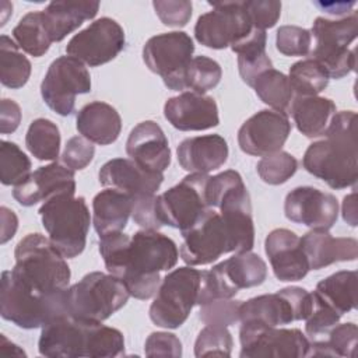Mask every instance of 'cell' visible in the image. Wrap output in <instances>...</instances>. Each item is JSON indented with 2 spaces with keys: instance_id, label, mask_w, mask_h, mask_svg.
I'll return each instance as SVG.
<instances>
[{
  "instance_id": "1",
  "label": "cell",
  "mask_w": 358,
  "mask_h": 358,
  "mask_svg": "<svg viewBox=\"0 0 358 358\" xmlns=\"http://www.w3.org/2000/svg\"><path fill=\"white\" fill-rule=\"evenodd\" d=\"M99 253L106 270L137 299L154 296L162 281L159 273L173 268L179 259L176 243L154 229H141L131 236L123 231L99 236Z\"/></svg>"
},
{
  "instance_id": "2",
  "label": "cell",
  "mask_w": 358,
  "mask_h": 358,
  "mask_svg": "<svg viewBox=\"0 0 358 358\" xmlns=\"http://www.w3.org/2000/svg\"><path fill=\"white\" fill-rule=\"evenodd\" d=\"M357 115L354 110L336 112L324 138L312 143L302 158L306 172L324 180L331 189L355 186L358 178Z\"/></svg>"
},
{
  "instance_id": "3",
  "label": "cell",
  "mask_w": 358,
  "mask_h": 358,
  "mask_svg": "<svg viewBox=\"0 0 358 358\" xmlns=\"http://www.w3.org/2000/svg\"><path fill=\"white\" fill-rule=\"evenodd\" d=\"M13 277L25 287L56 295L69 288L71 271L64 256L42 234H28L15 246Z\"/></svg>"
},
{
  "instance_id": "4",
  "label": "cell",
  "mask_w": 358,
  "mask_h": 358,
  "mask_svg": "<svg viewBox=\"0 0 358 358\" xmlns=\"http://www.w3.org/2000/svg\"><path fill=\"white\" fill-rule=\"evenodd\" d=\"M42 225L53 246L67 259L83 253L91 224V215L84 197L74 193H60L39 208Z\"/></svg>"
},
{
  "instance_id": "5",
  "label": "cell",
  "mask_w": 358,
  "mask_h": 358,
  "mask_svg": "<svg viewBox=\"0 0 358 358\" xmlns=\"http://www.w3.org/2000/svg\"><path fill=\"white\" fill-rule=\"evenodd\" d=\"M129 291L113 274L92 271L66 289L67 313L87 322H103L129 301Z\"/></svg>"
},
{
  "instance_id": "6",
  "label": "cell",
  "mask_w": 358,
  "mask_h": 358,
  "mask_svg": "<svg viewBox=\"0 0 358 358\" xmlns=\"http://www.w3.org/2000/svg\"><path fill=\"white\" fill-rule=\"evenodd\" d=\"M66 291L56 295L39 294L18 280L10 270L1 273L0 315L22 329H38L67 312Z\"/></svg>"
},
{
  "instance_id": "7",
  "label": "cell",
  "mask_w": 358,
  "mask_h": 358,
  "mask_svg": "<svg viewBox=\"0 0 358 358\" xmlns=\"http://www.w3.org/2000/svg\"><path fill=\"white\" fill-rule=\"evenodd\" d=\"M310 34L316 43L309 55L324 69L329 78H343L355 69V52L348 49L358 34L355 10L337 20L317 17Z\"/></svg>"
},
{
  "instance_id": "8",
  "label": "cell",
  "mask_w": 358,
  "mask_h": 358,
  "mask_svg": "<svg viewBox=\"0 0 358 358\" xmlns=\"http://www.w3.org/2000/svg\"><path fill=\"white\" fill-rule=\"evenodd\" d=\"M267 277L264 260L252 252L235 253L232 257L201 271L200 291L196 305L213 299L234 298L239 289L257 287Z\"/></svg>"
},
{
  "instance_id": "9",
  "label": "cell",
  "mask_w": 358,
  "mask_h": 358,
  "mask_svg": "<svg viewBox=\"0 0 358 358\" xmlns=\"http://www.w3.org/2000/svg\"><path fill=\"white\" fill-rule=\"evenodd\" d=\"M201 271L185 266L169 271L161 281L150 306V319L164 329H178L197 303Z\"/></svg>"
},
{
  "instance_id": "10",
  "label": "cell",
  "mask_w": 358,
  "mask_h": 358,
  "mask_svg": "<svg viewBox=\"0 0 358 358\" xmlns=\"http://www.w3.org/2000/svg\"><path fill=\"white\" fill-rule=\"evenodd\" d=\"M180 257L189 266H204L224 253H241L239 242L224 217L215 208L206 213L187 231L182 232Z\"/></svg>"
},
{
  "instance_id": "11",
  "label": "cell",
  "mask_w": 358,
  "mask_h": 358,
  "mask_svg": "<svg viewBox=\"0 0 358 358\" xmlns=\"http://www.w3.org/2000/svg\"><path fill=\"white\" fill-rule=\"evenodd\" d=\"M207 173H190L178 185L157 196L155 213L161 225H169L182 232L192 228L210 208L207 201Z\"/></svg>"
},
{
  "instance_id": "12",
  "label": "cell",
  "mask_w": 358,
  "mask_h": 358,
  "mask_svg": "<svg viewBox=\"0 0 358 358\" xmlns=\"http://www.w3.org/2000/svg\"><path fill=\"white\" fill-rule=\"evenodd\" d=\"M193 52L192 38L183 31H172L151 36L143 48V60L169 90L183 91L185 74Z\"/></svg>"
},
{
  "instance_id": "13",
  "label": "cell",
  "mask_w": 358,
  "mask_h": 358,
  "mask_svg": "<svg viewBox=\"0 0 358 358\" xmlns=\"http://www.w3.org/2000/svg\"><path fill=\"white\" fill-rule=\"evenodd\" d=\"M312 308V294L302 287H287L274 294L250 298L239 305V322L277 327L305 320Z\"/></svg>"
},
{
  "instance_id": "14",
  "label": "cell",
  "mask_w": 358,
  "mask_h": 358,
  "mask_svg": "<svg viewBox=\"0 0 358 358\" xmlns=\"http://www.w3.org/2000/svg\"><path fill=\"white\" fill-rule=\"evenodd\" d=\"M76 319L67 312L42 327L38 350L49 358H94V343L98 324Z\"/></svg>"
},
{
  "instance_id": "15",
  "label": "cell",
  "mask_w": 358,
  "mask_h": 358,
  "mask_svg": "<svg viewBox=\"0 0 358 358\" xmlns=\"http://www.w3.org/2000/svg\"><path fill=\"white\" fill-rule=\"evenodd\" d=\"M242 358L309 357V340L299 329H278L262 323H242L239 329Z\"/></svg>"
},
{
  "instance_id": "16",
  "label": "cell",
  "mask_w": 358,
  "mask_h": 358,
  "mask_svg": "<svg viewBox=\"0 0 358 358\" xmlns=\"http://www.w3.org/2000/svg\"><path fill=\"white\" fill-rule=\"evenodd\" d=\"M90 91V71L84 63L71 56H60L53 60L41 83L42 99L60 116L71 115L76 96Z\"/></svg>"
},
{
  "instance_id": "17",
  "label": "cell",
  "mask_w": 358,
  "mask_h": 358,
  "mask_svg": "<svg viewBox=\"0 0 358 358\" xmlns=\"http://www.w3.org/2000/svg\"><path fill=\"white\" fill-rule=\"evenodd\" d=\"M213 10L200 15L194 25L199 43L210 49H225L242 41L252 29L243 1L210 3Z\"/></svg>"
},
{
  "instance_id": "18",
  "label": "cell",
  "mask_w": 358,
  "mask_h": 358,
  "mask_svg": "<svg viewBox=\"0 0 358 358\" xmlns=\"http://www.w3.org/2000/svg\"><path fill=\"white\" fill-rule=\"evenodd\" d=\"M124 31L115 20L102 17L76 34L66 46V53L90 67L113 60L124 48Z\"/></svg>"
},
{
  "instance_id": "19",
  "label": "cell",
  "mask_w": 358,
  "mask_h": 358,
  "mask_svg": "<svg viewBox=\"0 0 358 358\" xmlns=\"http://www.w3.org/2000/svg\"><path fill=\"white\" fill-rule=\"evenodd\" d=\"M291 133L288 115L263 109L250 116L238 130V144L249 155L266 157L281 151Z\"/></svg>"
},
{
  "instance_id": "20",
  "label": "cell",
  "mask_w": 358,
  "mask_h": 358,
  "mask_svg": "<svg viewBox=\"0 0 358 358\" xmlns=\"http://www.w3.org/2000/svg\"><path fill=\"white\" fill-rule=\"evenodd\" d=\"M284 213L295 224L329 231L337 221L338 201L331 193L310 186H299L285 196Z\"/></svg>"
},
{
  "instance_id": "21",
  "label": "cell",
  "mask_w": 358,
  "mask_h": 358,
  "mask_svg": "<svg viewBox=\"0 0 358 358\" xmlns=\"http://www.w3.org/2000/svg\"><path fill=\"white\" fill-rule=\"evenodd\" d=\"M165 119L180 131H200L218 126V106L213 96L185 91L164 105Z\"/></svg>"
},
{
  "instance_id": "22",
  "label": "cell",
  "mask_w": 358,
  "mask_h": 358,
  "mask_svg": "<svg viewBox=\"0 0 358 358\" xmlns=\"http://www.w3.org/2000/svg\"><path fill=\"white\" fill-rule=\"evenodd\" d=\"M264 250L277 280L299 281L308 274L309 264L301 246V238L295 232L287 228L273 229L266 236Z\"/></svg>"
},
{
  "instance_id": "23",
  "label": "cell",
  "mask_w": 358,
  "mask_h": 358,
  "mask_svg": "<svg viewBox=\"0 0 358 358\" xmlns=\"http://www.w3.org/2000/svg\"><path fill=\"white\" fill-rule=\"evenodd\" d=\"M60 193H76L74 171L64 164L52 162L38 168L22 183L17 185L13 197L21 206L31 207Z\"/></svg>"
},
{
  "instance_id": "24",
  "label": "cell",
  "mask_w": 358,
  "mask_h": 358,
  "mask_svg": "<svg viewBox=\"0 0 358 358\" xmlns=\"http://www.w3.org/2000/svg\"><path fill=\"white\" fill-rule=\"evenodd\" d=\"M126 152L147 171L164 172L171 164L168 138L161 126L152 120H144L130 131Z\"/></svg>"
},
{
  "instance_id": "25",
  "label": "cell",
  "mask_w": 358,
  "mask_h": 358,
  "mask_svg": "<svg viewBox=\"0 0 358 358\" xmlns=\"http://www.w3.org/2000/svg\"><path fill=\"white\" fill-rule=\"evenodd\" d=\"M98 178L102 186L122 190L131 197L155 194L164 182L162 172L147 171L127 158H113L105 162Z\"/></svg>"
},
{
  "instance_id": "26",
  "label": "cell",
  "mask_w": 358,
  "mask_h": 358,
  "mask_svg": "<svg viewBox=\"0 0 358 358\" xmlns=\"http://www.w3.org/2000/svg\"><path fill=\"white\" fill-rule=\"evenodd\" d=\"M179 165L190 173H208L228 159L227 140L220 134L185 138L176 148Z\"/></svg>"
},
{
  "instance_id": "27",
  "label": "cell",
  "mask_w": 358,
  "mask_h": 358,
  "mask_svg": "<svg viewBox=\"0 0 358 358\" xmlns=\"http://www.w3.org/2000/svg\"><path fill=\"white\" fill-rule=\"evenodd\" d=\"M309 270H320L337 262H352L358 256L354 238H334L329 231L312 229L301 238Z\"/></svg>"
},
{
  "instance_id": "28",
  "label": "cell",
  "mask_w": 358,
  "mask_h": 358,
  "mask_svg": "<svg viewBox=\"0 0 358 358\" xmlns=\"http://www.w3.org/2000/svg\"><path fill=\"white\" fill-rule=\"evenodd\" d=\"M76 127L78 133L91 143L108 145L117 140L122 130V119L112 105L94 101L78 110Z\"/></svg>"
},
{
  "instance_id": "29",
  "label": "cell",
  "mask_w": 358,
  "mask_h": 358,
  "mask_svg": "<svg viewBox=\"0 0 358 358\" xmlns=\"http://www.w3.org/2000/svg\"><path fill=\"white\" fill-rule=\"evenodd\" d=\"M98 10L99 1H52L42 10V20L50 41L60 42L84 21L92 20Z\"/></svg>"
},
{
  "instance_id": "30",
  "label": "cell",
  "mask_w": 358,
  "mask_h": 358,
  "mask_svg": "<svg viewBox=\"0 0 358 358\" xmlns=\"http://www.w3.org/2000/svg\"><path fill=\"white\" fill-rule=\"evenodd\" d=\"M133 197L117 189H103L92 200V222L96 234L103 236L120 232L131 217Z\"/></svg>"
},
{
  "instance_id": "31",
  "label": "cell",
  "mask_w": 358,
  "mask_h": 358,
  "mask_svg": "<svg viewBox=\"0 0 358 358\" xmlns=\"http://www.w3.org/2000/svg\"><path fill=\"white\" fill-rule=\"evenodd\" d=\"M336 112V103L331 99L315 95L295 96L288 115L305 137L316 138L324 136Z\"/></svg>"
},
{
  "instance_id": "32",
  "label": "cell",
  "mask_w": 358,
  "mask_h": 358,
  "mask_svg": "<svg viewBox=\"0 0 358 358\" xmlns=\"http://www.w3.org/2000/svg\"><path fill=\"white\" fill-rule=\"evenodd\" d=\"M267 34L263 29L253 28L252 32L231 49L238 55V70L242 81L249 87L266 70L273 67V63L266 52Z\"/></svg>"
},
{
  "instance_id": "33",
  "label": "cell",
  "mask_w": 358,
  "mask_h": 358,
  "mask_svg": "<svg viewBox=\"0 0 358 358\" xmlns=\"http://www.w3.org/2000/svg\"><path fill=\"white\" fill-rule=\"evenodd\" d=\"M357 271L341 270L316 284L315 294L341 316L357 306Z\"/></svg>"
},
{
  "instance_id": "34",
  "label": "cell",
  "mask_w": 358,
  "mask_h": 358,
  "mask_svg": "<svg viewBox=\"0 0 358 358\" xmlns=\"http://www.w3.org/2000/svg\"><path fill=\"white\" fill-rule=\"evenodd\" d=\"M256 95L273 110L288 115L295 98L288 77L274 67L263 71L252 85Z\"/></svg>"
},
{
  "instance_id": "35",
  "label": "cell",
  "mask_w": 358,
  "mask_h": 358,
  "mask_svg": "<svg viewBox=\"0 0 358 358\" xmlns=\"http://www.w3.org/2000/svg\"><path fill=\"white\" fill-rule=\"evenodd\" d=\"M13 38L25 53L41 57L50 48V36L43 25L42 11L27 13L13 29Z\"/></svg>"
},
{
  "instance_id": "36",
  "label": "cell",
  "mask_w": 358,
  "mask_h": 358,
  "mask_svg": "<svg viewBox=\"0 0 358 358\" xmlns=\"http://www.w3.org/2000/svg\"><path fill=\"white\" fill-rule=\"evenodd\" d=\"M31 76V62L20 52L18 45L7 35L0 36V80L11 90L21 88Z\"/></svg>"
},
{
  "instance_id": "37",
  "label": "cell",
  "mask_w": 358,
  "mask_h": 358,
  "mask_svg": "<svg viewBox=\"0 0 358 358\" xmlns=\"http://www.w3.org/2000/svg\"><path fill=\"white\" fill-rule=\"evenodd\" d=\"M25 145L36 159L55 161L60 151L59 127L45 117L32 120L25 134Z\"/></svg>"
},
{
  "instance_id": "38",
  "label": "cell",
  "mask_w": 358,
  "mask_h": 358,
  "mask_svg": "<svg viewBox=\"0 0 358 358\" xmlns=\"http://www.w3.org/2000/svg\"><path fill=\"white\" fill-rule=\"evenodd\" d=\"M358 327L355 323L336 324L324 338L312 341L309 357H355Z\"/></svg>"
},
{
  "instance_id": "39",
  "label": "cell",
  "mask_w": 358,
  "mask_h": 358,
  "mask_svg": "<svg viewBox=\"0 0 358 358\" xmlns=\"http://www.w3.org/2000/svg\"><path fill=\"white\" fill-rule=\"evenodd\" d=\"M288 80L295 96H315L327 87L330 78L324 69L309 57L289 67Z\"/></svg>"
},
{
  "instance_id": "40",
  "label": "cell",
  "mask_w": 358,
  "mask_h": 358,
  "mask_svg": "<svg viewBox=\"0 0 358 358\" xmlns=\"http://www.w3.org/2000/svg\"><path fill=\"white\" fill-rule=\"evenodd\" d=\"M31 175V161L11 141L0 143V180L6 186H17Z\"/></svg>"
},
{
  "instance_id": "41",
  "label": "cell",
  "mask_w": 358,
  "mask_h": 358,
  "mask_svg": "<svg viewBox=\"0 0 358 358\" xmlns=\"http://www.w3.org/2000/svg\"><path fill=\"white\" fill-rule=\"evenodd\" d=\"M222 70L215 60L207 56H196L190 60L186 69L185 85L186 90L189 88L193 92L204 95L220 84Z\"/></svg>"
},
{
  "instance_id": "42",
  "label": "cell",
  "mask_w": 358,
  "mask_h": 358,
  "mask_svg": "<svg viewBox=\"0 0 358 358\" xmlns=\"http://www.w3.org/2000/svg\"><path fill=\"white\" fill-rule=\"evenodd\" d=\"M296 169V158L287 151H277L274 154L266 155L256 165V171L260 179L264 183L274 186L285 183L288 179H291V176H294Z\"/></svg>"
},
{
  "instance_id": "43",
  "label": "cell",
  "mask_w": 358,
  "mask_h": 358,
  "mask_svg": "<svg viewBox=\"0 0 358 358\" xmlns=\"http://www.w3.org/2000/svg\"><path fill=\"white\" fill-rule=\"evenodd\" d=\"M234 340L224 326H208L199 333L194 343V355L201 357H229L232 354Z\"/></svg>"
},
{
  "instance_id": "44",
  "label": "cell",
  "mask_w": 358,
  "mask_h": 358,
  "mask_svg": "<svg viewBox=\"0 0 358 358\" xmlns=\"http://www.w3.org/2000/svg\"><path fill=\"white\" fill-rule=\"evenodd\" d=\"M312 294V308L308 315L305 331L309 343L319 341L327 336V333L340 322L341 315L324 303L315 292Z\"/></svg>"
},
{
  "instance_id": "45",
  "label": "cell",
  "mask_w": 358,
  "mask_h": 358,
  "mask_svg": "<svg viewBox=\"0 0 358 358\" xmlns=\"http://www.w3.org/2000/svg\"><path fill=\"white\" fill-rule=\"evenodd\" d=\"M275 48L284 56H306L312 50V34L296 25H282L275 34Z\"/></svg>"
},
{
  "instance_id": "46",
  "label": "cell",
  "mask_w": 358,
  "mask_h": 358,
  "mask_svg": "<svg viewBox=\"0 0 358 358\" xmlns=\"http://www.w3.org/2000/svg\"><path fill=\"white\" fill-rule=\"evenodd\" d=\"M241 302L242 301H234L232 298L213 299L204 305H200L199 317L204 324L228 327L239 322Z\"/></svg>"
},
{
  "instance_id": "47",
  "label": "cell",
  "mask_w": 358,
  "mask_h": 358,
  "mask_svg": "<svg viewBox=\"0 0 358 358\" xmlns=\"http://www.w3.org/2000/svg\"><path fill=\"white\" fill-rule=\"evenodd\" d=\"M243 7L255 28L266 31L273 28L281 15V1L275 0H248Z\"/></svg>"
},
{
  "instance_id": "48",
  "label": "cell",
  "mask_w": 358,
  "mask_h": 358,
  "mask_svg": "<svg viewBox=\"0 0 358 358\" xmlns=\"http://www.w3.org/2000/svg\"><path fill=\"white\" fill-rule=\"evenodd\" d=\"M154 10L164 25L185 27L192 17V3L187 0H155Z\"/></svg>"
},
{
  "instance_id": "49",
  "label": "cell",
  "mask_w": 358,
  "mask_h": 358,
  "mask_svg": "<svg viewBox=\"0 0 358 358\" xmlns=\"http://www.w3.org/2000/svg\"><path fill=\"white\" fill-rule=\"evenodd\" d=\"M95 147L83 136L71 137L62 154V162L71 171H81L92 161Z\"/></svg>"
},
{
  "instance_id": "50",
  "label": "cell",
  "mask_w": 358,
  "mask_h": 358,
  "mask_svg": "<svg viewBox=\"0 0 358 358\" xmlns=\"http://www.w3.org/2000/svg\"><path fill=\"white\" fill-rule=\"evenodd\" d=\"M144 352L147 357L179 358L182 355V343L173 333L154 331L145 340Z\"/></svg>"
},
{
  "instance_id": "51",
  "label": "cell",
  "mask_w": 358,
  "mask_h": 358,
  "mask_svg": "<svg viewBox=\"0 0 358 358\" xmlns=\"http://www.w3.org/2000/svg\"><path fill=\"white\" fill-rule=\"evenodd\" d=\"M155 194H141L133 197V221L143 229L158 231L162 225L155 213Z\"/></svg>"
},
{
  "instance_id": "52",
  "label": "cell",
  "mask_w": 358,
  "mask_h": 358,
  "mask_svg": "<svg viewBox=\"0 0 358 358\" xmlns=\"http://www.w3.org/2000/svg\"><path fill=\"white\" fill-rule=\"evenodd\" d=\"M21 122V108L13 99H1L0 102V131L8 134L17 130Z\"/></svg>"
},
{
  "instance_id": "53",
  "label": "cell",
  "mask_w": 358,
  "mask_h": 358,
  "mask_svg": "<svg viewBox=\"0 0 358 358\" xmlns=\"http://www.w3.org/2000/svg\"><path fill=\"white\" fill-rule=\"evenodd\" d=\"M0 220H1L0 242L6 243L15 235V231L18 227V220H17V215L14 214V211L4 206L0 208Z\"/></svg>"
},
{
  "instance_id": "54",
  "label": "cell",
  "mask_w": 358,
  "mask_h": 358,
  "mask_svg": "<svg viewBox=\"0 0 358 358\" xmlns=\"http://www.w3.org/2000/svg\"><path fill=\"white\" fill-rule=\"evenodd\" d=\"M343 220L351 225L357 227V193L352 192L351 194L345 196L343 200Z\"/></svg>"
},
{
  "instance_id": "55",
  "label": "cell",
  "mask_w": 358,
  "mask_h": 358,
  "mask_svg": "<svg viewBox=\"0 0 358 358\" xmlns=\"http://www.w3.org/2000/svg\"><path fill=\"white\" fill-rule=\"evenodd\" d=\"M354 4H355V1H351L350 4H347V3H329V4L316 3V6L323 7L326 10V13H329L331 15H343V17H344V14H350L351 13V11L348 13L347 10L354 7Z\"/></svg>"
}]
</instances>
